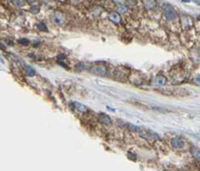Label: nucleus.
<instances>
[{
    "instance_id": "obj_4",
    "label": "nucleus",
    "mask_w": 200,
    "mask_h": 171,
    "mask_svg": "<svg viewBox=\"0 0 200 171\" xmlns=\"http://www.w3.org/2000/svg\"><path fill=\"white\" fill-rule=\"evenodd\" d=\"M181 24H182L183 29H189V28L193 25L192 18L188 15H182L181 16Z\"/></svg>"
},
{
    "instance_id": "obj_8",
    "label": "nucleus",
    "mask_w": 200,
    "mask_h": 171,
    "mask_svg": "<svg viewBox=\"0 0 200 171\" xmlns=\"http://www.w3.org/2000/svg\"><path fill=\"white\" fill-rule=\"evenodd\" d=\"M143 5L146 9H154L157 5L156 0H143Z\"/></svg>"
},
{
    "instance_id": "obj_2",
    "label": "nucleus",
    "mask_w": 200,
    "mask_h": 171,
    "mask_svg": "<svg viewBox=\"0 0 200 171\" xmlns=\"http://www.w3.org/2000/svg\"><path fill=\"white\" fill-rule=\"evenodd\" d=\"M162 10H163V14H164L165 18L167 19V20H169V21L175 20V19L177 18V16H178V14H177V12H176L175 8L172 5L168 4V3L163 4Z\"/></svg>"
},
{
    "instance_id": "obj_10",
    "label": "nucleus",
    "mask_w": 200,
    "mask_h": 171,
    "mask_svg": "<svg viewBox=\"0 0 200 171\" xmlns=\"http://www.w3.org/2000/svg\"><path fill=\"white\" fill-rule=\"evenodd\" d=\"M73 104H74V107L77 109L79 112H86L88 110L87 107L85 106L84 104H81V103H79V102H74Z\"/></svg>"
},
{
    "instance_id": "obj_9",
    "label": "nucleus",
    "mask_w": 200,
    "mask_h": 171,
    "mask_svg": "<svg viewBox=\"0 0 200 171\" xmlns=\"http://www.w3.org/2000/svg\"><path fill=\"white\" fill-rule=\"evenodd\" d=\"M154 82L157 84V85H159V86H164V85L166 84V78L164 77V76L162 75H158V76H156L155 79H154Z\"/></svg>"
},
{
    "instance_id": "obj_21",
    "label": "nucleus",
    "mask_w": 200,
    "mask_h": 171,
    "mask_svg": "<svg viewBox=\"0 0 200 171\" xmlns=\"http://www.w3.org/2000/svg\"><path fill=\"white\" fill-rule=\"evenodd\" d=\"M57 1H59V2H64V1H66V0H57Z\"/></svg>"
},
{
    "instance_id": "obj_16",
    "label": "nucleus",
    "mask_w": 200,
    "mask_h": 171,
    "mask_svg": "<svg viewBox=\"0 0 200 171\" xmlns=\"http://www.w3.org/2000/svg\"><path fill=\"white\" fill-rule=\"evenodd\" d=\"M37 27L42 31H47V27L44 23H39V24H37Z\"/></svg>"
},
{
    "instance_id": "obj_1",
    "label": "nucleus",
    "mask_w": 200,
    "mask_h": 171,
    "mask_svg": "<svg viewBox=\"0 0 200 171\" xmlns=\"http://www.w3.org/2000/svg\"><path fill=\"white\" fill-rule=\"evenodd\" d=\"M128 127H130V129L133 131H136L138 134L141 137L147 139V140H154V139H158V134H156L154 131H152L150 129H147L144 127H138L134 125H130L128 124Z\"/></svg>"
},
{
    "instance_id": "obj_14",
    "label": "nucleus",
    "mask_w": 200,
    "mask_h": 171,
    "mask_svg": "<svg viewBox=\"0 0 200 171\" xmlns=\"http://www.w3.org/2000/svg\"><path fill=\"white\" fill-rule=\"evenodd\" d=\"M119 11H120L121 13H125L127 12V7L124 5V4H119V9H118Z\"/></svg>"
},
{
    "instance_id": "obj_11",
    "label": "nucleus",
    "mask_w": 200,
    "mask_h": 171,
    "mask_svg": "<svg viewBox=\"0 0 200 171\" xmlns=\"http://www.w3.org/2000/svg\"><path fill=\"white\" fill-rule=\"evenodd\" d=\"M191 153H192L193 157L195 159L200 161V149L196 148V147H192V148H191Z\"/></svg>"
},
{
    "instance_id": "obj_12",
    "label": "nucleus",
    "mask_w": 200,
    "mask_h": 171,
    "mask_svg": "<svg viewBox=\"0 0 200 171\" xmlns=\"http://www.w3.org/2000/svg\"><path fill=\"white\" fill-rule=\"evenodd\" d=\"M26 74L28 75V76H34L35 75V70L33 69L32 67H30V66H27L26 67Z\"/></svg>"
},
{
    "instance_id": "obj_3",
    "label": "nucleus",
    "mask_w": 200,
    "mask_h": 171,
    "mask_svg": "<svg viewBox=\"0 0 200 171\" xmlns=\"http://www.w3.org/2000/svg\"><path fill=\"white\" fill-rule=\"evenodd\" d=\"M90 71H91L92 73L96 74V75H105L106 72H107V69L104 65L102 64H97V65H93L91 68H90Z\"/></svg>"
},
{
    "instance_id": "obj_20",
    "label": "nucleus",
    "mask_w": 200,
    "mask_h": 171,
    "mask_svg": "<svg viewBox=\"0 0 200 171\" xmlns=\"http://www.w3.org/2000/svg\"><path fill=\"white\" fill-rule=\"evenodd\" d=\"M36 1V0H27V2H29V3H32V2H34Z\"/></svg>"
},
{
    "instance_id": "obj_15",
    "label": "nucleus",
    "mask_w": 200,
    "mask_h": 171,
    "mask_svg": "<svg viewBox=\"0 0 200 171\" xmlns=\"http://www.w3.org/2000/svg\"><path fill=\"white\" fill-rule=\"evenodd\" d=\"M193 82H194V84H196V85H198V86H200V74L196 75L193 78Z\"/></svg>"
},
{
    "instance_id": "obj_5",
    "label": "nucleus",
    "mask_w": 200,
    "mask_h": 171,
    "mask_svg": "<svg viewBox=\"0 0 200 171\" xmlns=\"http://www.w3.org/2000/svg\"><path fill=\"white\" fill-rule=\"evenodd\" d=\"M109 19L114 22V23H116V24H119V23H121V16H120V14H119L118 12L116 11H113V12H110L109 13Z\"/></svg>"
},
{
    "instance_id": "obj_17",
    "label": "nucleus",
    "mask_w": 200,
    "mask_h": 171,
    "mask_svg": "<svg viewBox=\"0 0 200 171\" xmlns=\"http://www.w3.org/2000/svg\"><path fill=\"white\" fill-rule=\"evenodd\" d=\"M19 43H20V44H23V45H27L28 43H29V40H28V39H25V38H22V39L19 40Z\"/></svg>"
},
{
    "instance_id": "obj_18",
    "label": "nucleus",
    "mask_w": 200,
    "mask_h": 171,
    "mask_svg": "<svg viewBox=\"0 0 200 171\" xmlns=\"http://www.w3.org/2000/svg\"><path fill=\"white\" fill-rule=\"evenodd\" d=\"M33 9H31V12L33 13H37V12H39V7H32Z\"/></svg>"
},
{
    "instance_id": "obj_19",
    "label": "nucleus",
    "mask_w": 200,
    "mask_h": 171,
    "mask_svg": "<svg viewBox=\"0 0 200 171\" xmlns=\"http://www.w3.org/2000/svg\"><path fill=\"white\" fill-rule=\"evenodd\" d=\"M113 1L117 4H124V0H113Z\"/></svg>"
},
{
    "instance_id": "obj_7",
    "label": "nucleus",
    "mask_w": 200,
    "mask_h": 171,
    "mask_svg": "<svg viewBox=\"0 0 200 171\" xmlns=\"http://www.w3.org/2000/svg\"><path fill=\"white\" fill-rule=\"evenodd\" d=\"M99 121L103 123V124H105V125H108V124H111V118L109 117L107 114L105 113H100L99 114Z\"/></svg>"
},
{
    "instance_id": "obj_22",
    "label": "nucleus",
    "mask_w": 200,
    "mask_h": 171,
    "mask_svg": "<svg viewBox=\"0 0 200 171\" xmlns=\"http://www.w3.org/2000/svg\"><path fill=\"white\" fill-rule=\"evenodd\" d=\"M183 1H184V2H189L190 0H183Z\"/></svg>"
},
{
    "instance_id": "obj_13",
    "label": "nucleus",
    "mask_w": 200,
    "mask_h": 171,
    "mask_svg": "<svg viewBox=\"0 0 200 171\" xmlns=\"http://www.w3.org/2000/svg\"><path fill=\"white\" fill-rule=\"evenodd\" d=\"M13 3L18 7H21L24 5V1H23V0H13Z\"/></svg>"
},
{
    "instance_id": "obj_6",
    "label": "nucleus",
    "mask_w": 200,
    "mask_h": 171,
    "mask_svg": "<svg viewBox=\"0 0 200 171\" xmlns=\"http://www.w3.org/2000/svg\"><path fill=\"white\" fill-rule=\"evenodd\" d=\"M171 144H172L174 148H182L184 146V142L182 139L178 138V137H174V138L171 139Z\"/></svg>"
}]
</instances>
